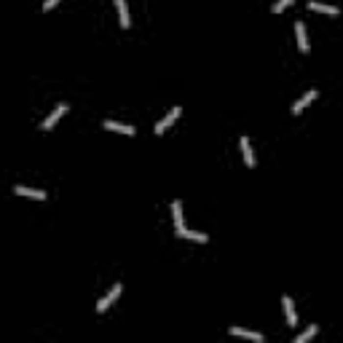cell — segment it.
Returning <instances> with one entry per match:
<instances>
[{"mask_svg": "<svg viewBox=\"0 0 343 343\" xmlns=\"http://www.w3.org/2000/svg\"><path fill=\"white\" fill-rule=\"evenodd\" d=\"M172 220H174V231H182V204L180 201H172Z\"/></svg>", "mask_w": 343, "mask_h": 343, "instance_id": "cell-10", "label": "cell"}, {"mask_svg": "<svg viewBox=\"0 0 343 343\" xmlns=\"http://www.w3.org/2000/svg\"><path fill=\"white\" fill-rule=\"evenodd\" d=\"M16 196H27V198H38V201H46V193L35 191V188H27V185H14Z\"/></svg>", "mask_w": 343, "mask_h": 343, "instance_id": "cell-3", "label": "cell"}, {"mask_svg": "<svg viewBox=\"0 0 343 343\" xmlns=\"http://www.w3.org/2000/svg\"><path fill=\"white\" fill-rule=\"evenodd\" d=\"M65 113H67V105H65V102H62V105H56V110L51 113V116H49V118H46V121L41 123V129H43V131H49V129H51V126H54V123H56V121H59L62 116H65Z\"/></svg>", "mask_w": 343, "mask_h": 343, "instance_id": "cell-4", "label": "cell"}, {"mask_svg": "<svg viewBox=\"0 0 343 343\" xmlns=\"http://www.w3.org/2000/svg\"><path fill=\"white\" fill-rule=\"evenodd\" d=\"M290 3H293V0H276L271 11H273V14H279V11H284V8H287V5H290Z\"/></svg>", "mask_w": 343, "mask_h": 343, "instance_id": "cell-16", "label": "cell"}, {"mask_svg": "<svg viewBox=\"0 0 343 343\" xmlns=\"http://www.w3.org/2000/svg\"><path fill=\"white\" fill-rule=\"evenodd\" d=\"M118 295H121V284H113V290H110V293H107L105 298H102L99 303H97V311H99V314H105L107 308L113 306V300H116Z\"/></svg>", "mask_w": 343, "mask_h": 343, "instance_id": "cell-2", "label": "cell"}, {"mask_svg": "<svg viewBox=\"0 0 343 343\" xmlns=\"http://www.w3.org/2000/svg\"><path fill=\"white\" fill-rule=\"evenodd\" d=\"M177 236H182V239H191V242H198V244H204L207 242V233H201V231H185V228H182V231H177Z\"/></svg>", "mask_w": 343, "mask_h": 343, "instance_id": "cell-11", "label": "cell"}, {"mask_svg": "<svg viewBox=\"0 0 343 343\" xmlns=\"http://www.w3.org/2000/svg\"><path fill=\"white\" fill-rule=\"evenodd\" d=\"M282 306H284L287 324H298V314H295V306H293V298H290V295H282Z\"/></svg>", "mask_w": 343, "mask_h": 343, "instance_id": "cell-5", "label": "cell"}, {"mask_svg": "<svg viewBox=\"0 0 343 343\" xmlns=\"http://www.w3.org/2000/svg\"><path fill=\"white\" fill-rule=\"evenodd\" d=\"M317 333H319L317 327H308L306 333H300L298 338H295V343H306V341H311V338H314V335H317Z\"/></svg>", "mask_w": 343, "mask_h": 343, "instance_id": "cell-15", "label": "cell"}, {"mask_svg": "<svg viewBox=\"0 0 343 343\" xmlns=\"http://www.w3.org/2000/svg\"><path fill=\"white\" fill-rule=\"evenodd\" d=\"M308 8H311V11H322V14H330V16L338 14V8H335V5H324V3H319V0H311V3H308Z\"/></svg>", "mask_w": 343, "mask_h": 343, "instance_id": "cell-14", "label": "cell"}, {"mask_svg": "<svg viewBox=\"0 0 343 343\" xmlns=\"http://www.w3.org/2000/svg\"><path fill=\"white\" fill-rule=\"evenodd\" d=\"M228 333H231L233 338H249V341H257V343H263V341H266L260 333H249V330H244V327H231Z\"/></svg>", "mask_w": 343, "mask_h": 343, "instance_id": "cell-6", "label": "cell"}, {"mask_svg": "<svg viewBox=\"0 0 343 343\" xmlns=\"http://www.w3.org/2000/svg\"><path fill=\"white\" fill-rule=\"evenodd\" d=\"M295 35H298L300 54H308V41H306V27H303V22H295Z\"/></svg>", "mask_w": 343, "mask_h": 343, "instance_id": "cell-7", "label": "cell"}, {"mask_svg": "<svg viewBox=\"0 0 343 343\" xmlns=\"http://www.w3.org/2000/svg\"><path fill=\"white\" fill-rule=\"evenodd\" d=\"M56 3H59V0H43V11H51Z\"/></svg>", "mask_w": 343, "mask_h": 343, "instance_id": "cell-17", "label": "cell"}, {"mask_svg": "<svg viewBox=\"0 0 343 343\" xmlns=\"http://www.w3.org/2000/svg\"><path fill=\"white\" fill-rule=\"evenodd\" d=\"M107 131H118V134H129V137H134V126H126V123H116V121H105L102 123Z\"/></svg>", "mask_w": 343, "mask_h": 343, "instance_id": "cell-8", "label": "cell"}, {"mask_svg": "<svg viewBox=\"0 0 343 343\" xmlns=\"http://www.w3.org/2000/svg\"><path fill=\"white\" fill-rule=\"evenodd\" d=\"M180 113H182V107H172V113H169L167 118H161V121L156 123V129H153V131H156V134H164V131H167L172 123H174L177 118H180Z\"/></svg>", "mask_w": 343, "mask_h": 343, "instance_id": "cell-1", "label": "cell"}, {"mask_svg": "<svg viewBox=\"0 0 343 343\" xmlns=\"http://www.w3.org/2000/svg\"><path fill=\"white\" fill-rule=\"evenodd\" d=\"M314 99H317V91H308V94H303L300 99H298V102H295V105H293V113H295V116H300V110H303V107L308 105V102H314Z\"/></svg>", "mask_w": 343, "mask_h": 343, "instance_id": "cell-12", "label": "cell"}, {"mask_svg": "<svg viewBox=\"0 0 343 343\" xmlns=\"http://www.w3.org/2000/svg\"><path fill=\"white\" fill-rule=\"evenodd\" d=\"M116 8H118V16H121V27H123V30H129V27H131V19H129L126 0H116Z\"/></svg>", "mask_w": 343, "mask_h": 343, "instance_id": "cell-9", "label": "cell"}, {"mask_svg": "<svg viewBox=\"0 0 343 343\" xmlns=\"http://www.w3.org/2000/svg\"><path fill=\"white\" fill-rule=\"evenodd\" d=\"M242 153H244V161H247V167H255V153H252V147H249V140L247 137H242Z\"/></svg>", "mask_w": 343, "mask_h": 343, "instance_id": "cell-13", "label": "cell"}]
</instances>
